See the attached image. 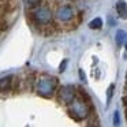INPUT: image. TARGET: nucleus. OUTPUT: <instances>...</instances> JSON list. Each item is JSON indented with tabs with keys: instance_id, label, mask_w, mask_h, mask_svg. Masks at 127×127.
I'll list each match as a JSON object with an SVG mask.
<instances>
[{
	"instance_id": "1",
	"label": "nucleus",
	"mask_w": 127,
	"mask_h": 127,
	"mask_svg": "<svg viewBox=\"0 0 127 127\" xmlns=\"http://www.w3.org/2000/svg\"><path fill=\"white\" fill-rule=\"evenodd\" d=\"M36 86V92L42 97H51L56 90V86H58V79L52 75L48 74H41L38 75V78L34 82Z\"/></svg>"
},
{
	"instance_id": "2",
	"label": "nucleus",
	"mask_w": 127,
	"mask_h": 127,
	"mask_svg": "<svg viewBox=\"0 0 127 127\" xmlns=\"http://www.w3.org/2000/svg\"><path fill=\"white\" fill-rule=\"evenodd\" d=\"M90 102L85 101L83 98H81L79 96L68 105V113L72 119L75 120H83V119L89 118L92 113V107Z\"/></svg>"
},
{
	"instance_id": "3",
	"label": "nucleus",
	"mask_w": 127,
	"mask_h": 127,
	"mask_svg": "<svg viewBox=\"0 0 127 127\" xmlns=\"http://www.w3.org/2000/svg\"><path fill=\"white\" fill-rule=\"evenodd\" d=\"M77 97H78V89L72 85H64L58 92L59 102H62L64 105H70Z\"/></svg>"
},
{
	"instance_id": "4",
	"label": "nucleus",
	"mask_w": 127,
	"mask_h": 127,
	"mask_svg": "<svg viewBox=\"0 0 127 127\" xmlns=\"http://www.w3.org/2000/svg\"><path fill=\"white\" fill-rule=\"evenodd\" d=\"M32 17L37 25H48V23L52 22V11L45 6L36 8L32 14Z\"/></svg>"
},
{
	"instance_id": "5",
	"label": "nucleus",
	"mask_w": 127,
	"mask_h": 127,
	"mask_svg": "<svg viewBox=\"0 0 127 127\" xmlns=\"http://www.w3.org/2000/svg\"><path fill=\"white\" fill-rule=\"evenodd\" d=\"M56 18L59 21H62V22H68L70 19L74 18V8L71 6H68V4L59 7L58 11H56Z\"/></svg>"
},
{
	"instance_id": "6",
	"label": "nucleus",
	"mask_w": 127,
	"mask_h": 127,
	"mask_svg": "<svg viewBox=\"0 0 127 127\" xmlns=\"http://www.w3.org/2000/svg\"><path fill=\"white\" fill-rule=\"evenodd\" d=\"M116 12L118 15L122 18V19H127V4L124 0H119L118 3H116Z\"/></svg>"
},
{
	"instance_id": "7",
	"label": "nucleus",
	"mask_w": 127,
	"mask_h": 127,
	"mask_svg": "<svg viewBox=\"0 0 127 127\" xmlns=\"http://www.w3.org/2000/svg\"><path fill=\"white\" fill-rule=\"evenodd\" d=\"M11 79H12V77L11 75H8V77H4V78H1V83H0V88H1V92H6V90H8L10 88H11Z\"/></svg>"
},
{
	"instance_id": "8",
	"label": "nucleus",
	"mask_w": 127,
	"mask_h": 127,
	"mask_svg": "<svg viewBox=\"0 0 127 127\" xmlns=\"http://www.w3.org/2000/svg\"><path fill=\"white\" fill-rule=\"evenodd\" d=\"M124 40H127V34L123 30H118V33H116V42H118V45H122Z\"/></svg>"
},
{
	"instance_id": "9",
	"label": "nucleus",
	"mask_w": 127,
	"mask_h": 127,
	"mask_svg": "<svg viewBox=\"0 0 127 127\" xmlns=\"http://www.w3.org/2000/svg\"><path fill=\"white\" fill-rule=\"evenodd\" d=\"M101 26H102L101 18H94V19L89 23V28L90 29H101Z\"/></svg>"
},
{
	"instance_id": "10",
	"label": "nucleus",
	"mask_w": 127,
	"mask_h": 127,
	"mask_svg": "<svg viewBox=\"0 0 127 127\" xmlns=\"http://www.w3.org/2000/svg\"><path fill=\"white\" fill-rule=\"evenodd\" d=\"M41 3V0H25V4L29 7V8H33V7H37Z\"/></svg>"
},
{
	"instance_id": "11",
	"label": "nucleus",
	"mask_w": 127,
	"mask_h": 127,
	"mask_svg": "<svg viewBox=\"0 0 127 127\" xmlns=\"http://www.w3.org/2000/svg\"><path fill=\"white\" fill-rule=\"evenodd\" d=\"M113 89H115V86L111 85L109 89H108V102L111 101V98H112V94H113Z\"/></svg>"
},
{
	"instance_id": "12",
	"label": "nucleus",
	"mask_w": 127,
	"mask_h": 127,
	"mask_svg": "<svg viewBox=\"0 0 127 127\" xmlns=\"http://www.w3.org/2000/svg\"><path fill=\"white\" fill-rule=\"evenodd\" d=\"M119 123H120V120H119V113L115 112L113 113V124H115V126H119Z\"/></svg>"
},
{
	"instance_id": "13",
	"label": "nucleus",
	"mask_w": 127,
	"mask_h": 127,
	"mask_svg": "<svg viewBox=\"0 0 127 127\" xmlns=\"http://www.w3.org/2000/svg\"><path fill=\"white\" fill-rule=\"evenodd\" d=\"M66 66H67V60H64V62H63V64H60V71H64Z\"/></svg>"
},
{
	"instance_id": "14",
	"label": "nucleus",
	"mask_w": 127,
	"mask_h": 127,
	"mask_svg": "<svg viewBox=\"0 0 127 127\" xmlns=\"http://www.w3.org/2000/svg\"><path fill=\"white\" fill-rule=\"evenodd\" d=\"M126 51H127V41H126Z\"/></svg>"
},
{
	"instance_id": "15",
	"label": "nucleus",
	"mask_w": 127,
	"mask_h": 127,
	"mask_svg": "<svg viewBox=\"0 0 127 127\" xmlns=\"http://www.w3.org/2000/svg\"><path fill=\"white\" fill-rule=\"evenodd\" d=\"M126 83H127V81H126Z\"/></svg>"
}]
</instances>
